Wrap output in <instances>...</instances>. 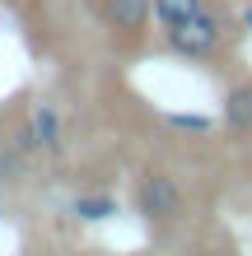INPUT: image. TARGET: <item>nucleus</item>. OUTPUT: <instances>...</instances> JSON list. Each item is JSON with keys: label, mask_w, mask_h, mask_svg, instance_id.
<instances>
[{"label": "nucleus", "mask_w": 252, "mask_h": 256, "mask_svg": "<svg viewBox=\"0 0 252 256\" xmlns=\"http://www.w3.org/2000/svg\"><path fill=\"white\" fill-rule=\"evenodd\" d=\"M215 140H219V154H224L229 205L252 210V70H238L219 88Z\"/></svg>", "instance_id": "nucleus-4"}, {"label": "nucleus", "mask_w": 252, "mask_h": 256, "mask_svg": "<svg viewBox=\"0 0 252 256\" xmlns=\"http://www.w3.org/2000/svg\"><path fill=\"white\" fill-rule=\"evenodd\" d=\"M42 177L47 163L33 130V88H14L0 98V205L33 196Z\"/></svg>", "instance_id": "nucleus-3"}, {"label": "nucleus", "mask_w": 252, "mask_h": 256, "mask_svg": "<svg viewBox=\"0 0 252 256\" xmlns=\"http://www.w3.org/2000/svg\"><path fill=\"white\" fill-rule=\"evenodd\" d=\"M243 42H247V28H243L238 5L233 0H205L191 19L173 24V28H159L154 52H168L177 61L205 70V74H219V84H224L238 70H247L243 66Z\"/></svg>", "instance_id": "nucleus-2"}, {"label": "nucleus", "mask_w": 252, "mask_h": 256, "mask_svg": "<svg viewBox=\"0 0 252 256\" xmlns=\"http://www.w3.org/2000/svg\"><path fill=\"white\" fill-rule=\"evenodd\" d=\"M5 5H14V0H5Z\"/></svg>", "instance_id": "nucleus-11"}, {"label": "nucleus", "mask_w": 252, "mask_h": 256, "mask_svg": "<svg viewBox=\"0 0 252 256\" xmlns=\"http://www.w3.org/2000/svg\"><path fill=\"white\" fill-rule=\"evenodd\" d=\"M19 256H122V252L84 242V238H70L61 228H47V233H38L33 242H28V252H19Z\"/></svg>", "instance_id": "nucleus-7"}, {"label": "nucleus", "mask_w": 252, "mask_h": 256, "mask_svg": "<svg viewBox=\"0 0 252 256\" xmlns=\"http://www.w3.org/2000/svg\"><path fill=\"white\" fill-rule=\"evenodd\" d=\"M233 5H243V0H233Z\"/></svg>", "instance_id": "nucleus-10"}, {"label": "nucleus", "mask_w": 252, "mask_h": 256, "mask_svg": "<svg viewBox=\"0 0 252 256\" xmlns=\"http://www.w3.org/2000/svg\"><path fill=\"white\" fill-rule=\"evenodd\" d=\"M70 214L80 224H98V219H112L117 214V196L108 186H84L75 200H70Z\"/></svg>", "instance_id": "nucleus-8"}, {"label": "nucleus", "mask_w": 252, "mask_h": 256, "mask_svg": "<svg viewBox=\"0 0 252 256\" xmlns=\"http://www.w3.org/2000/svg\"><path fill=\"white\" fill-rule=\"evenodd\" d=\"M84 24L98 33V47L117 66H136L154 52V10L150 0H80Z\"/></svg>", "instance_id": "nucleus-5"}, {"label": "nucleus", "mask_w": 252, "mask_h": 256, "mask_svg": "<svg viewBox=\"0 0 252 256\" xmlns=\"http://www.w3.org/2000/svg\"><path fill=\"white\" fill-rule=\"evenodd\" d=\"M126 205L145 247H168L229 205L224 154L210 116H159L126 168Z\"/></svg>", "instance_id": "nucleus-1"}, {"label": "nucleus", "mask_w": 252, "mask_h": 256, "mask_svg": "<svg viewBox=\"0 0 252 256\" xmlns=\"http://www.w3.org/2000/svg\"><path fill=\"white\" fill-rule=\"evenodd\" d=\"M205 5V0H150V10H154V28H173V24H182L191 19Z\"/></svg>", "instance_id": "nucleus-9"}, {"label": "nucleus", "mask_w": 252, "mask_h": 256, "mask_svg": "<svg viewBox=\"0 0 252 256\" xmlns=\"http://www.w3.org/2000/svg\"><path fill=\"white\" fill-rule=\"evenodd\" d=\"M145 256H243V242L224 224V214H215V219L196 224L191 233H182L168 247H145Z\"/></svg>", "instance_id": "nucleus-6"}]
</instances>
